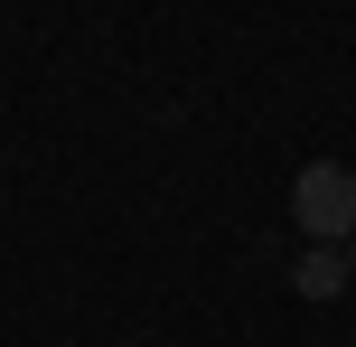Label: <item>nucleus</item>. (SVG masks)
Returning <instances> with one entry per match:
<instances>
[{"instance_id": "nucleus-1", "label": "nucleus", "mask_w": 356, "mask_h": 347, "mask_svg": "<svg viewBox=\"0 0 356 347\" xmlns=\"http://www.w3.org/2000/svg\"><path fill=\"white\" fill-rule=\"evenodd\" d=\"M291 225H300L309 244H347L356 235V169L309 160L300 179H291Z\"/></svg>"}, {"instance_id": "nucleus-2", "label": "nucleus", "mask_w": 356, "mask_h": 347, "mask_svg": "<svg viewBox=\"0 0 356 347\" xmlns=\"http://www.w3.org/2000/svg\"><path fill=\"white\" fill-rule=\"evenodd\" d=\"M291 291H300V300H338L347 291V254H338V244H309L300 273H291Z\"/></svg>"}, {"instance_id": "nucleus-3", "label": "nucleus", "mask_w": 356, "mask_h": 347, "mask_svg": "<svg viewBox=\"0 0 356 347\" xmlns=\"http://www.w3.org/2000/svg\"><path fill=\"white\" fill-rule=\"evenodd\" d=\"M347 282H356V235H347Z\"/></svg>"}]
</instances>
